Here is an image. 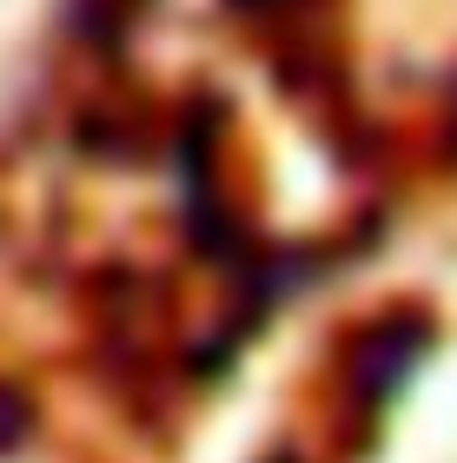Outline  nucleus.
I'll use <instances>...</instances> for the list:
<instances>
[{"label":"nucleus","instance_id":"obj_1","mask_svg":"<svg viewBox=\"0 0 457 463\" xmlns=\"http://www.w3.org/2000/svg\"><path fill=\"white\" fill-rule=\"evenodd\" d=\"M418 357H424V325H418V318H391V325H378V331L358 345V384H365V397L398 391Z\"/></svg>","mask_w":457,"mask_h":463},{"label":"nucleus","instance_id":"obj_2","mask_svg":"<svg viewBox=\"0 0 457 463\" xmlns=\"http://www.w3.org/2000/svg\"><path fill=\"white\" fill-rule=\"evenodd\" d=\"M239 7H252V14H272V7H285V0H239Z\"/></svg>","mask_w":457,"mask_h":463}]
</instances>
